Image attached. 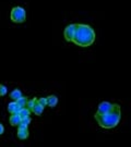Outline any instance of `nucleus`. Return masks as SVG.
Listing matches in <instances>:
<instances>
[{"label": "nucleus", "mask_w": 131, "mask_h": 147, "mask_svg": "<svg viewBox=\"0 0 131 147\" xmlns=\"http://www.w3.org/2000/svg\"><path fill=\"white\" fill-rule=\"evenodd\" d=\"M74 31H75V24H69L68 26L64 28V32H63V36H64V39L67 42H72L74 36Z\"/></svg>", "instance_id": "nucleus-4"}, {"label": "nucleus", "mask_w": 131, "mask_h": 147, "mask_svg": "<svg viewBox=\"0 0 131 147\" xmlns=\"http://www.w3.org/2000/svg\"><path fill=\"white\" fill-rule=\"evenodd\" d=\"M10 19L12 22L14 23H23V22L26 20V11L24 8L22 7H14L12 8L10 13Z\"/></svg>", "instance_id": "nucleus-3"}, {"label": "nucleus", "mask_w": 131, "mask_h": 147, "mask_svg": "<svg viewBox=\"0 0 131 147\" xmlns=\"http://www.w3.org/2000/svg\"><path fill=\"white\" fill-rule=\"evenodd\" d=\"M3 132H5V126L0 123V135H2V134H3Z\"/></svg>", "instance_id": "nucleus-18"}, {"label": "nucleus", "mask_w": 131, "mask_h": 147, "mask_svg": "<svg viewBox=\"0 0 131 147\" xmlns=\"http://www.w3.org/2000/svg\"><path fill=\"white\" fill-rule=\"evenodd\" d=\"M110 107H111V102H109V101H102L100 105H98V108H97L96 113H98V115H104V113H106L107 111L109 110Z\"/></svg>", "instance_id": "nucleus-5"}, {"label": "nucleus", "mask_w": 131, "mask_h": 147, "mask_svg": "<svg viewBox=\"0 0 131 147\" xmlns=\"http://www.w3.org/2000/svg\"><path fill=\"white\" fill-rule=\"evenodd\" d=\"M37 101V98H33V99H27V102H26V108L32 110L33 106L35 105V102Z\"/></svg>", "instance_id": "nucleus-15"}, {"label": "nucleus", "mask_w": 131, "mask_h": 147, "mask_svg": "<svg viewBox=\"0 0 131 147\" xmlns=\"http://www.w3.org/2000/svg\"><path fill=\"white\" fill-rule=\"evenodd\" d=\"M30 123H31V117H27V118L21 119V122L18 125V127H29Z\"/></svg>", "instance_id": "nucleus-13"}, {"label": "nucleus", "mask_w": 131, "mask_h": 147, "mask_svg": "<svg viewBox=\"0 0 131 147\" xmlns=\"http://www.w3.org/2000/svg\"><path fill=\"white\" fill-rule=\"evenodd\" d=\"M16 113L20 116V118H21V119H24V118L30 117V115H31V110H30V109H27L26 107H23V108H20V109H19V111H18Z\"/></svg>", "instance_id": "nucleus-11"}, {"label": "nucleus", "mask_w": 131, "mask_h": 147, "mask_svg": "<svg viewBox=\"0 0 131 147\" xmlns=\"http://www.w3.org/2000/svg\"><path fill=\"white\" fill-rule=\"evenodd\" d=\"M16 135L20 140H26L29 135H30V132L27 127H18V132H16Z\"/></svg>", "instance_id": "nucleus-6"}, {"label": "nucleus", "mask_w": 131, "mask_h": 147, "mask_svg": "<svg viewBox=\"0 0 131 147\" xmlns=\"http://www.w3.org/2000/svg\"><path fill=\"white\" fill-rule=\"evenodd\" d=\"M31 112H33L34 115H36V116H41L43 112H44V107L42 105H39L38 102H35V105L33 106V108H32Z\"/></svg>", "instance_id": "nucleus-8"}, {"label": "nucleus", "mask_w": 131, "mask_h": 147, "mask_svg": "<svg viewBox=\"0 0 131 147\" xmlns=\"http://www.w3.org/2000/svg\"><path fill=\"white\" fill-rule=\"evenodd\" d=\"M9 122L12 126H18L21 122V118L18 113H11L10 119H9Z\"/></svg>", "instance_id": "nucleus-7"}, {"label": "nucleus", "mask_w": 131, "mask_h": 147, "mask_svg": "<svg viewBox=\"0 0 131 147\" xmlns=\"http://www.w3.org/2000/svg\"><path fill=\"white\" fill-rule=\"evenodd\" d=\"M18 106L20 107V108H23V107H26V102H27V98L24 97V96H21L20 98H18L16 100H14Z\"/></svg>", "instance_id": "nucleus-14"}, {"label": "nucleus", "mask_w": 131, "mask_h": 147, "mask_svg": "<svg viewBox=\"0 0 131 147\" xmlns=\"http://www.w3.org/2000/svg\"><path fill=\"white\" fill-rule=\"evenodd\" d=\"M8 93V88H7V86L3 84H0V96L2 97V96H5Z\"/></svg>", "instance_id": "nucleus-16"}, {"label": "nucleus", "mask_w": 131, "mask_h": 147, "mask_svg": "<svg viewBox=\"0 0 131 147\" xmlns=\"http://www.w3.org/2000/svg\"><path fill=\"white\" fill-rule=\"evenodd\" d=\"M21 96H23V95H22V92L20 90V89H18V88L13 89V90L10 93V98L12 100H16L18 98H20Z\"/></svg>", "instance_id": "nucleus-12"}, {"label": "nucleus", "mask_w": 131, "mask_h": 147, "mask_svg": "<svg viewBox=\"0 0 131 147\" xmlns=\"http://www.w3.org/2000/svg\"><path fill=\"white\" fill-rule=\"evenodd\" d=\"M96 38L95 31L88 24H75V31L72 42L79 47H90Z\"/></svg>", "instance_id": "nucleus-2"}, {"label": "nucleus", "mask_w": 131, "mask_h": 147, "mask_svg": "<svg viewBox=\"0 0 131 147\" xmlns=\"http://www.w3.org/2000/svg\"><path fill=\"white\" fill-rule=\"evenodd\" d=\"M7 109H8V111H9L10 113H16V112L19 111V109H20V107L18 106V104H16V101H11V102L8 104Z\"/></svg>", "instance_id": "nucleus-10"}, {"label": "nucleus", "mask_w": 131, "mask_h": 147, "mask_svg": "<svg viewBox=\"0 0 131 147\" xmlns=\"http://www.w3.org/2000/svg\"><path fill=\"white\" fill-rule=\"evenodd\" d=\"M46 100H47V106H49L50 108L56 107L58 104V98L55 96V95H50V96L46 97Z\"/></svg>", "instance_id": "nucleus-9"}, {"label": "nucleus", "mask_w": 131, "mask_h": 147, "mask_svg": "<svg viewBox=\"0 0 131 147\" xmlns=\"http://www.w3.org/2000/svg\"><path fill=\"white\" fill-rule=\"evenodd\" d=\"M37 102L39 105H42L44 108L47 106V100H46V97H41V98H37Z\"/></svg>", "instance_id": "nucleus-17"}, {"label": "nucleus", "mask_w": 131, "mask_h": 147, "mask_svg": "<svg viewBox=\"0 0 131 147\" xmlns=\"http://www.w3.org/2000/svg\"><path fill=\"white\" fill-rule=\"evenodd\" d=\"M95 120L103 129H114L118 125L121 118V108L118 104H111L110 109L104 115L95 113Z\"/></svg>", "instance_id": "nucleus-1"}]
</instances>
